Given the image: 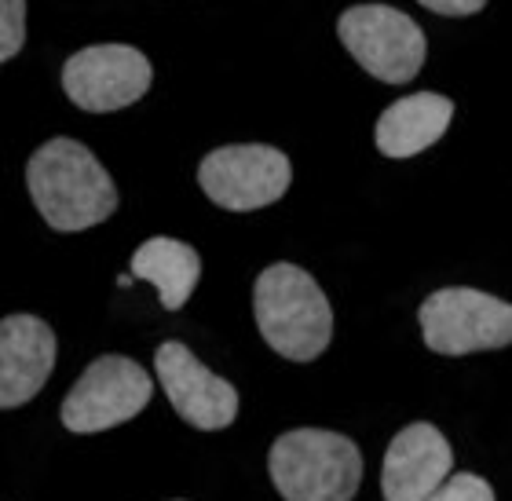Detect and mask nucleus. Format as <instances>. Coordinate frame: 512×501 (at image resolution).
<instances>
[{"mask_svg": "<svg viewBox=\"0 0 512 501\" xmlns=\"http://www.w3.org/2000/svg\"><path fill=\"white\" fill-rule=\"evenodd\" d=\"M26 187L44 216V224L55 231H88L103 224L118 209V187L99 158L77 139H48L33 150L26 165Z\"/></svg>", "mask_w": 512, "mask_h": 501, "instance_id": "f257e3e1", "label": "nucleus"}, {"mask_svg": "<svg viewBox=\"0 0 512 501\" xmlns=\"http://www.w3.org/2000/svg\"><path fill=\"white\" fill-rule=\"evenodd\" d=\"M253 315L264 341L293 363H311L330 348L333 308L304 267H264L253 286Z\"/></svg>", "mask_w": 512, "mask_h": 501, "instance_id": "f03ea898", "label": "nucleus"}, {"mask_svg": "<svg viewBox=\"0 0 512 501\" xmlns=\"http://www.w3.org/2000/svg\"><path fill=\"white\" fill-rule=\"evenodd\" d=\"M267 472L286 501H352L363 483V454L326 428H293L267 454Z\"/></svg>", "mask_w": 512, "mask_h": 501, "instance_id": "7ed1b4c3", "label": "nucleus"}, {"mask_svg": "<svg viewBox=\"0 0 512 501\" xmlns=\"http://www.w3.org/2000/svg\"><path fill=\"white\" fill-rule=\"evenodd\" d=\"M337 37L352 59L384 85H406L421 74L428 41L406 11L392 4H355L337 19Z\"/></svg>", "mask_w": 512, "mask_h": 501, "instance_id": "20e7f679", "label": "nucleus"}, {"mask_svg": "<svg viewBox=\"0 0 512 501\" xmlns=\"http://www.w3.org/2000/svg\"><path fill=\"white\" fill-rule=\"evenodd\" d=\"M417 322H421L425 344L436 355L494 352L512 341L509 304L469 286L436 289L432 297H425Z\"/></svg>", "mask_w": 512, "mask_h": 501, "instance_id": "39448f33", "label": "nucleus"}, {"mask_svg": "<svg viewBox=\"0 0 512 501\" xmlns=\"http://www.w3.org/2000/svg\"><path fill=\"white\" fill-rule=\"evenodd\" d=\"M198 183L227 213H253L278 202L293 183V165L267 143H235L209 150L198 165Z\"/></svg>", "mask_w": 512, "mask_h": 501, "instance_id": "423d86ee", "label": "nucleus"}, {"mask_svg": "<svg viewBox=\"0 0 512 501\" xmlns=\"http://www.w3.org/2000/svg\"><path fill=\"white\" fill-rule=\"evenodd\" d=\"M154 381L139 363L125 355H99L85 374L77 377L70 395L59 406V417L70 432L92 436L114 425H125L150 403Z\"/></svg>", "mask_w": 512, "mask_h": 501, "instance_id": "0eeeda50", "label": "nucleus"}, {"mask_svg": "<svg viewBox=\"0 0 512 501\" xmlns=\"http://www.w3.org/2000/svg\"><path fill=\"white\" fill-rule=\"evenodd\" d=\"M154 70L132 44H92L70 55L63 66V92L88 114L125 110L147 96Z\"/></svg>", "mask_w": 512, "mask_h": 501, "instance_id": "6e6552de", "label": "nucleus"}, {"mask_svg": "<svg viewBox=\"0 0 512 501\" xmlns=\"http://www.w3.org/2000/svg\"><path fill=\"white\" fill-rule=\"evenodd\" d=\"M158 384L169 395L172 410L198 432H220L238 417L235 384L216 377L183 341H165L154 352Z\"/></svg>", "mask_w": 512, "mask_h": 501, "instance_id": "1a4fd4ad", "label": "nucleus"}, {"mask_svg": "<svg viewBox=\"0 0 512 501\" xmlns=\"http://www.w3.org/2000/svg\"><path fill=\"white\" fill-rule=\"evenodd\" d=\"M454 469V450L436 425L414 421L388 443L381 465L384 501H425Z\"/></svg>", "mask_w": 512, "mask_h": 501, "instance_id": "9d476101", "label": "nucleus"}, {"mask_svg": "<svg viewBox=\"0 0 512 501\" xmlns=\"http://www.w3.org/2000/svg\"><path fill=\"white\" fill-rule=\"evenodd\" d=\"M55 366V333L37 315L0 319V410L30 403Z\"/></svg>", "mask_w": 512, "mask_h": 501, "instance_id": "9b49d317", "label": "nucleus"}, {"mask_svg": "<svg viewBox=\"0 0 512 501\" xmlns=\"http://www.w3.org/2000/svg\"><path fill=\"white\" fill-rule=\"evenodd\" d=\"M450 121H454V103L439 92H414L395 99L377 118V150L384 158H414L443 139Z\"/></svg>", "mask_w": 512, "mask_h": 501, "instance_id": "f8f14e48", "label": "nucleus"}, {"mask_svg": "<svg viewBox=\"0 0 512 501\" xmlns=\"http://www.w3.org/2000/svg\"><path fill=\"white\" fill-rule=\"evenodd\" d=\"M132 278H147L158 289L161 308L180 311L202 278V256L180 238H147L132 253Z\"/></svg>", "mask_w": 512, "mask_h": 501, "instance_id": "ddd939ff", "label": "nucleus"}, {"mask_svg": "<svg viewBox=\"0 0 512 501\" xmlns=\"http://www.w3.org/2000/svg\"><path fill=\"white\" fill-rule=\"evenodd\" d=\"M26 44V0H0V63H8Z\"/></svg>", "mask_w": 512, "mask_h": 501, "instance_id": "4468645a", "label": "nucleus"}, {"mask_svg": "<svg viewBox=\"0 0 512 501\" xmlns=\"http://www.w3.org/2000/svg\"><path fill=\"white\" fill-rule=\"evenodd\" d=\"M425 501H494V491L476 472H450Z\"/></svg>", "mask_w": 512, "mask_h": 501, "instance_id": "2eb2a0df", "label": "nucleus"}, {"mask_svg": "<svg viewBox=\"0 0 512 501\" xmlns=\"http://www.w3.org/2000/svg\"><path fill=\"white\" fill-rule=\"evenodd\" d=\"M417 4H425L428 11L447 15V19H465V15H476V11L487 8V0H417Z\"/></svg>", "mask_w": 512, "mask_h": 501, "instance_id": "dca6fc26", "label": "nucleus"}]
</instances>
